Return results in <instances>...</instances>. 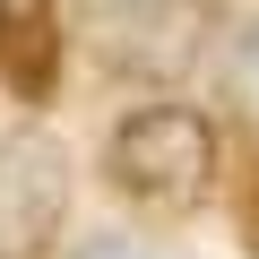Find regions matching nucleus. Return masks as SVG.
Segmentation results:
<instances>
[{"mask_svg": "<svg viewBox=\"0 0 259 259\" xmlns=\"http://www.w3.org/2000/svg\"><path fill=\"white\" fill-rule=\"evenodd\" d=\"M52 0H0V26H44Z\"/></svg>", "mask_w": 259, "mask_h": 259, "instance_id": "6", "label": "nucleus"}, {"mask_svg": "<svg viewBox=\"0 0 259 259\" xmlns=\"http://www.w3.org/2000/svg\"><path fill=\"white\" fill-rule=\"evenodd\" d=\"M207 0H87V44L121 78H182L207 52Z\"/></svg>", "mask_w": 259, "mask_h": 259, "instance_id": "2", "label": "nucleus"}, {"mask_svg": "<svg viewBox=\"0 0 259 259\" xmlns=\"http://www.w3.org/2000/svg\"><path fill=\"white\" fill-rule=\"evenodd\" d=\"M69 216V147L52 130L0 139V259H44Z\"/></svg>", "mask_w": 259, "mask_h": 259, "instance_id": "3", "label": "nucleus"}, {"mask_svg": "<svg viewBox=\"0 0 259 259\" xmlns=\"http://www.w3.org/2000/svg\"><path fill=\"white\" fill-rule=\"evenodd\" d=\"M104 164H112V182H121L130 199L190 207V199L216 182V130H207L190 104H139V112L112 130Z\"/></svg>", "mask_w": 259, "mask_h": 259, "instance_id": "1", "label": "nucleus"}, {"mask_svg": "<svg viewBox=\"0 0 259 259\" xmlns=\"http://www.w3.org/2000/svg\"><path fill=\"white\" fill-rule=\"evenodd\" d=\"M225 87H233V104L259 121V26H242V44H233V61H225Z\"/></svg>", "mask_w": 259, "mask_h": 259, "instance_id": "5", "label": "nucleus"}, {"mask_svg": "<svg viewBox=\"0 0 259 259\" xmlns=\"http://www.w3.org/2000/svg\"><path fill=\"white\" fill-rule=\"evenodd\" d=\"M52 61H61L52 18H44V26H0V69H9L18 95H44V87H52Z\"/></svg>", "mask_w": 259, "mask_h": 259, "instance_id": "4", "label": "nucleus"}, {"mask_svg": "<svg viewBox=\"0 0 259 259\" xmlns=\"http://www.w3.org/2000/svg\"><path fill=\"white\" fill-rule=\"evenodd\" d=\"M78 259H147V250H139V242H121V233H104V242H87Z\"/></svg>", "mask_w": 259, "mask_h": 259, "instance_id": "7", "label": "nucleus"}]
</instances>
